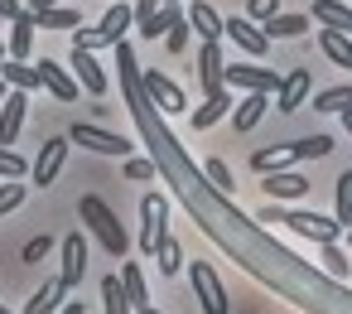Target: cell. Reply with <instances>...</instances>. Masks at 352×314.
Here are the masks:
<instances>
[{
	"mask_svg": "<svg viewBox=\"0 0 352 314\" xmlns=\"http://www.w3.org/2000/svg\"><path fill=\"white\" fill-rule=\"evenodd\" d=\"M256 222H280V227H289L294 237H304V242H338L347 227L338 222V218H323V213H304V208H280V203H270Z\"/></svg>",
	"mask_w": 352,
	"mask_h": 314,
	"instance_id": "1",
	"label": "cell"
},
{
	"mask_svg": "<svg viewBox=\"0 0 352 314\" xmlns=\"http://www.w3.org/2000/svg\"><path fill=\"white\" fill-rule=\"evenodd\" d=\"M78 218L87 222V232L111 251V256H126L131 251V237H126V227H121V218L97 198V193H82V203H78Z\"/></svg>",
	"mask_w": 352,
	"mask_h": 314,
	"instance_id": "2",
	"label": "cell"
},
{
	"mask_svg": "<svg viewBox=\"0 0 352 314\" xmlns=\"http://www.w3.org/2000/svg\"><path fill=\"white\" fill-rule=\"evenodd\" d=\"M126 30H135V6L131 0H111V10L102 15V25L97 30H73V49H102V44H121L126 39Z\"/></svg>",
	"mask_w": 352,
	"mask_h": 314,
	"instance_id": "3",
	"label": "cell"
},
{
	"mask_svg": "<svg viewBox=\"0 0 352 314\" xmlns=\"http://www.w3.org/2000/svg\"><path fill=\"white\" fill-rule=\"evenodd\" d=\"M140 92H145V102H150L160 116H184V112H188V97H184V87H179L174 78L155 73V68H145V73H140Z\"/></svg>",
	"mask_w": 352,
	"mask_h": 314,
	"instance_id": "4",
	"label": "cell"
},
{
	"mask_svg": "<svg viewBox=\"0 0 352 314\" xmlns=\"http://www.w3.org/2000/svg\"><path fill=\"white\" fill-rule=\"evenodd\" d=\"M164 237H169V198L164 193H145L140 198V251L155 256Z\"/></svg>",
	"mask_w": 352,
	"mask_h": 314,
	"instance_id": "5",
	"label": "cell"
},
{
	"mask_svg": "<svg viewBox=\"0 0 352 314\" xmlns=\"http://www.w3.org/2000/svg\"><path fill=\"white\" fill-rule=\"evenodd\" d=\"M188 280H193V295H198L203 314H232L227 290H222V280H217V271L208 261H188Z\"/></svg>",
	"mask_w": 352,
	"mask_h": 314,
	"instance_id": "6",
	"label": "cell"
},
{
	"mask_svg": "<svg viewBox=\"0 0 352 314\" xmlns=\"http://www.w3.org/2000/svg\"><path fill=\"white\" fill-rule=\"evenodd\" d=\"M68 140H73V145H82V150H97V155H121V160L135 150L126 136H116V131H102V126H87V121H78V126L68 131Z\"/></svg>",
	"mask_w": 352,
	"mask_h": 314,
	"instance_id": "7",
	"label": "cell"
},
{
	"mask_svg": "<svg viewBox=\"0 0 352 314\" xmlns=\"http://www.w3.org/2000/svg\"><path fill=\"white\" fill-rule=\"evenodd\" d=\"M222 83H227L232 92H275V87H280V73H275V68L232 63V68H222Z\"/></svg>",
	"mask_w": 352,
	"mask_h": 314,
	"instance_id": "8",
	"label": "cell"
},
{
	"mask_svg": "<svg viewBox=\"0 0 352 314\" xmlns=\"http://www.w3.org/2000/svg\"><path fill=\"white\" fill-rule=\"evenodd\" d=\"M261 189H265L270 203H294V198L309 193V179H304L299 169H265V174H261Z\"/></svg>",
	"mask_w": 352,
	"mask_h": 314,
	"instance_id": "9",
	"label": "cell"
},
{
	"mask_svg": "<svg viewBox=\"0 0 352 314\" xmlns=\"http://www.w3.org/2000/svg\"><path fill=\"white\" fill-rule=\"evenodd\" d=\"M68 136H54V140H44V150L34 155V165H30V174H34V184L39 189H49L54 179H58V169H63V160H68Z\"/></svg>",
	"mask_w": 352,
	"mask_h": 314,
	"instance_id": "10",
	"label": "cell"
},
{
	"mask_svg": "<svg viewBox=\"0 0 352 314\" xmlns=\"http://www.w3.org/2000/svg\"><path fill=\"white\" fill-rule=\"evenodd\" d=\"M222 30H227V39H232V44L241 49V54H251V59H261V54L270 49L265 30H261V25H256L251 15H246V20H241V15H232V20H222Z\"/></svg>",
	"mask_w": 352,
	"mask_h": 314,
	"instance_id": "11",
	"label": "cell"
},
{
	"mask_svg": "<svg viewBox=\"0 0 352 314\" xmlns=\"http://www.w3.org/2000/svg\"><path fill=\"white\" fill-rule=\"evenodd\" d=\"M222 44L217 39H203V49H198V92L203 97H212V92H222L227 83H222Z\"/></svg>",
	"mask_w": 352,
	"mask_h": 314,
	"instance_id": "12",
	"label": "cell"
},
{
	"mask_svg": "<svg viewBox=\"0 0 352 314\" xmlns=\"http://www.w3.org/2000/svg\"><path fill=\"white\" fill-rule=\"evenodd\" d=\"M25 112H30V92L25 87H10L6 102H0V145H15V136L25 126Z\"/></svg>",
	"mask_w": 352,
	"mask_h": 314,
	"instance_id": "13",
	"label": "cell"
},
{
	"mask_svg": "<svg viewBox=\"0 0 352 314\" xmlns=\"http://www.w3.org/2000/svg\"><path fill=\"white\" fill-rule=\"evenodd\" d=\"M275 107H280V112H299V107H309V68H289V73L280 78V87H275Z\"/></svg>",
	"mask_w": 352,
	"mask_h": 314,
	"instance_id": "14",
	"label": "cell"
},
{
	"mask_svg": "<svg viewBox=\"0 0 352 314\" xmlns=\"http://www.w3.org/2000/svg\"><path fill=\"white\" fill-rule=\"evenodd\" d=\"M73 78L82 83L87 97H107V73H102V63L92 59V49H73Z\"/></svg>",
	"mask_w": 352,
	"mask_h": 314,
	"instance_id": "15",
	"label": "cell"
},
{
	"mask_svg": "<svg viewBox=\"0 0 352 314\" xmlns=\"http://www.w3.org/2000/svg\"><path fill=\"white\" fill-rule=\"evenodd\" d=\"M39 78H44V87H49L58 102H78V92H82V83H78V78H68V68H63V63H54V59H44V63H39Z\"/></svg>",
	"mask_w": 352,
	"mask_h": 314,
	"instance_id": "16",
	"label": "cell"
},
{
	"mask_svg": "<svg viewBox=\"0 0 352 314\" xmlns=\"http://www.w3.org/2000/svg\"><path fill=\"white\" fill-rule=\"evenodd\" d=\"M82 271H87V242H82V232H68L63 237V280H68V290L73 285H82Z\"/></svg>",
	"mask_w": 352,
	"mask_h": 314,
	"instance_id": "17",
	"label": "cell"
},
{
	"mask_svg": "<svg viewBox=\"0 0 352 314\" xmlns=\"http://www.w3.org/2000/svg\"><path fill=\"white\" fill-rule=\"evenodd\" d=\"M265 107H270V92H241V102L232 107V131H236V136L251 131V126L265 116Z\"/></svg>",
	"mask_w": 352,
	"mask_h": 314,
	"instance_id": "18",
	"label": "cell"
},
{
	"mask_svg": "<svg viewBox=\"0 0 352 314\" xmlns=\"http://www.w3.org/2000/svg\"><path fill=\"white\" fill-rule=\"evenodd\" d=\"M232 107H236V102H232V87H222V92L203 97V107H198V112H193L188 121H193V131H208V126H217V121H222V116H227Z\"/></svg>",
	"mask_w": 352,
	"mask_h": 314,
	"instance_id": "19",
	"label": "cell"
},
{
	"mask_svg": "<svg viewBox=\"0 0 352 314\" xmlns=\"http://www.w3.org/2000/svg\"><path fill=\"white\" fill-rule=\"evenodd\" d=\"M63 295H68V280L54 275V280H44V285L34 290V300L25 304V314H58V309H63Z\"/></svg>",
	"mask_w": 352,
	"mask_h": 314,
	"instance_id": "20",
	"label": "cell"
},
{
	"mask_svg": "<svg viewBox=\"0 0 352 314\" xmlns=\"http://www.w3.org/2000/svg\"><path fill=\"white\" fill-rule=\"evenodd\" d=\"M34 30H39L34 10H20V15L10 20V59H30V49H34Z\"/></svg>",
	"mask_w": 352,
	"mask_h": 314,
	"instance_id": "21",
	"label": "cell"
},
{
	"mask_svg": "<svg viewBox=\"0 0 352 314\" xmlns=\"http://www.w3.org/2000/svg\"><path fill=\"white\" fill-rule=\"evenodd\" d=\"M169 30L164 10H160V0H135V34L140 39H160Z\"/></svg>",
	"mask_w": 352,
	"mask_h": 314,
	"instance_id": "22",
	"label": "cell"
},
{
	"mask_svg": "<svg viewBox=\"0 0 352 314\" xmlns=\"http://www.w3.org/2000/svg\"><path fill=\"white\" fill-rule=\"evenodd\" d=\"M188 25L198 30V39H222L227 30H222V15L208 6V0H193V6H188Z\"/></svg>",
	"mask_w": 352,
	"mask_h": 314,
	"instance_id": "23",
	"label": "cell"
},
{
	"mask_svg": "<svg viewBox=\"0 0 352 314\" xmlns=\"http://www.w3.org/2000/svg\"><path fill=\"white\" fill-rule=\"evenodd\" d=\"M0 78H6L10 87H25V92H39V87H44V78H39V63L30 68L25 59H6V63H0Z\"/></svg>",
	"mask_w": 352,
	"mask_h": 314,
	"instance_id": "24",
	"label": "cell"
},
{
	"mask_svg": "<svg viewBox=\"0 0 352 314\" xmlns=\"http://www.w3.org/2000/svg\"><path fill=\"white\" fill-rule=\"evenodd\" d=\"M318 49L338 63V68H352V34H342V30H318Z\"/></svg>",
	"mask_w": 352,
	"mask_h": 314,
	"instance_id": "25",
	"label": "cell"
},
{
	"mask_svg": "<svg viewBox=\"0 0 352 314\" xmlns=\"http://www.w3.org/2000/svg\"><path fill=\"white\" fill-rule=\"evenodd\" d=\"M314 20L328 25V30L352 34V6H342V0H314Z\"/></svg>",
	"mask_w": 352,
	"mask_h": 314,
	"instance_id": "26",
	"label": "cell"
},
{
	"mask_svg": "<svg viewBox=\"0 0 352 314\" xmlns=\"http://www.w3.org/2000/svg\"><path fill=\"white\" fill-rule=\"evenodd\" d=\"M261 30H265V39H299V34H309V15H280L275 10Z\"/></svg>",
	"mask_w": 352,
	"mask_h": 314,
	"instance_id": "27",
	"label": "cell"
},
{
	"mask_svg": "<svg viewBox=\"0 0 352 314\" xmlns=\"http://www.w3.org/2000/svg\"><path fill=\"white\" fill-rule=\"evenodd\" d=\"M294 160H299L294 145H265V150L251 155V169H256V174H265V169H289Z\"/></svg>",
	"mask_w": 352,
	"mask_h": 314,
	"instance_id": "28",
	"label": "cell"
},
{
	"mask_svg": "<svg viewBox=\"0 0 352 314\" xmlns=\"http://www.w3.org/2000/svg\"><path fill=\"white\" fill-rule=\"evenodd\" d=\"M318 266H323V275H333V280H347V275H352V256H347L338 242H318Z\"/></svg>",
	"mask_w": 352,
	"mask_h": 314,
	"instance_id": "29",
	"label": "cell"
},
{
	"mask_svg": "<svg viewBox=\"0 0 352 314\" xmlns=\"http://www.w3.org/2000/svg\"><path fill=\"white\" fill-rule=\"evenodd\" d=\"M102 309H107V314H135V304H131L121 275H107V280H102Z\"/></svg>",
	"mask_w": 352,
	"mask_h": 314,
	"instance_id": "30",
	"label": "cell"
},
{
	"mask_svg": "<svg viewBox=\"0 0 352 314\" xmlns=\"http://www.w3.org/2000/svg\"><path fill=\"white\" fill-rule=\"evenodd\" d=\"M121 285H126V295H131V304H135V309H145V304H150V290H145V275H140V266H135V261H126V266H121Z\"/></svg>",
	"mask_w": 352,
	"mask_h": 314,
	"instance_id": "31",
	"label": "cell"
},
{
	"mask_svg": "<svg viewBox=\"0 0 352 314\" xmlns=\"http://www.w3.org/2000/svg\"><path fill=\"white\" fill-rule=\"evenodd\" d=\"M34 20H39V30H78V25H82V20H78V10H63V6L34 10Z\"/></svg>",
	"mask_w": 352,
	"mask_h": 314,
	"instance_id": "32",
	"label": "cell"
},
{
	"mask_svg": "<svg viewBox=\"0 0 352 314\" xmlns=\"http://www.w3.org/2000/svg\"><path fill=\"white\" fill-rule=\"evenodd\" d=\"M155 256H160V275H179V271H184V251H179V242H174V237H164Z\"/></svg>",
	"mask_w": 352,
	"mask_h": 314,
	"instance_id": "33",
	"label": "cell"
},
{
	"mask_svg": "<svg viewBox=\"0 0 352 314\" xmlns=\"http://www.w3.org/2000/svg\"><path fill=\"white\" fill-rule=\"evenodd\" d=\"M347 102H352V87H328L314 97V112H342Z\"/></svg>",
	"mask_w": 352,
	"mask_h": 314,
	"instance_id": "34",
	"label": "cell"
},
{
	"mask_svg": "<svg viewBox=\"0 0 352 314\" xmlns=\"http://www.w3.org/2000/svg\"><path fill=\"white\" fill-rule=\"evenodd\" d=\"M203 174H208V184L217 189V193H232L236 184H232V169H227V160H208L203 165Z\"/></svg>",
	"mask_w": 352,
	"mask_h": 314,
	"instance_id": "35",
	"label": "cell"
},
{
	"mask_svg": "<svg viewBox=\"0 0 352 314\" xmlns=\"http://www.w3.org/2000/svg\"><path fill=\"white\" fill-rule=\"evenodd\" d=\"M342 227H352V169L338 179V213H333Z\"/></svg>",
	"mask_w": 352,
	"mask_h": 314,
	"instance_id": "36",
	"label": "cell"
},
{
	"mask_svg": "<svg viewBox=\"0 0 352 314\" xmlns=\"http://www.w3.org/2000/svg\"><path fill=\"white\" fill-rule=\"evenodd\" d=\"M20 203H25V184H20V179H6V184H0V218L15 213Z\"/></svg>",
	"mask_w": 352,
	"mask_h": 314,
	"instance_id": "37",
	"label": "cell"
},
{
	"mask_svg": "<svg viewBox=\"0 0 352 314\" xmlns=\"http://www.w3.org/2000/svg\"><path fill=\"white\" fill-rule=\"evenodd\" d=\"M294 150H299V160H323L333 150V140L328 136H309V140H294Z\"/></svg>",
	"mask_w": 352,
	"mask_h": 314,
	"instance_id": "38",
	"label": "cell"
},
{
	"mask_svg": "<svg viewBox=\"0 0 352 314\" xmlns=\"http://www.w3.org/2000/svg\"><path fill=\"white\" fill-rule=\"evenodd\" d=\"M25 174H30V165L6 145V150H0V179H25Z\"/></svg>",
	"mask_w": 352,
	"mask_h": 314,
	"instance_id": "39",
	"label": "cell"
},
{
	"mask_svg": "<svg viewBox=\"0 0 352 314\" xmlns=\"http://www.w3.org/2000/svg\"><path fill=\"white\" fill-rule=\"evenodd\" d=\"M155 169H160L155 160H131V155H126V179H135V184H145V179H155Z\"/></svg>",
	"mask_w": 352,
	"mask_h": 314,
	"instance_id": "40",
	"label": "cell"
},
{
	"mask_svg": "<svg viewBox=\"0 0 352 314\" xmlns=\"http://www.w3.org/2000/svg\"><path fill=\"white\" fill-rule=\"evenodd\" d=\"M275 10H280V0H246V15H251V20H261V25H265Z\"/></svg>",
	"mask_w": 352,
	"mask_h": 314,
	"instance_id": "41",
	"label": "cell"
},
{
	"mask_svg": "<svg viewBox=\"0 0 352 314\" xmlns=\"http://www.w3.org/2000/svg\"><path fill=\"white\" fill-rule=\"evenodd\" d=\"M49 247H54V242H49V232H44V237H34V242L25 247V261H39V256H49Z\"/></svg>",
	"mask_w": 352,
	"mask_h": 314,
	"instance_id": "42",
	"label": "cell"
},
{
	"mask_svg": "<svg viewBox=\"0 0 352 314\" xmlns=\"http://www.w3.org/2000/svg\"><path fill=\"white\" fill-rule=\"evenodd\" d=\"M25 6H20V0H0V20H15Z\"/></svg>",
	"mask_w": 352,
	"mask_h": 314,
	"instance_id": "43",
	"label": "cell"
},
{
	"mask_svg": "<svg viewBox=\"0 0 352 314\" xmlns=\"http://www.w3.org/2000/svg\"><path fill=\"white\" fill-rule=\"evenodd\" d=\"M58 314H87V304H82V300H68V304H63Z\"/></svg>",
	"mask_w": 352,
	"mask_h": 314,
	"instance_id": "44",
	"label": "cell"
},
{
	"mask_svg": "<svg viewBox=\"0 0 352 314\" xmlns=\"http://www.w3.org/2000/svg\"><path fill=\"white\" fill-rule=\"evenodd\" d=\"M342 126H347V136H352V102L342 107Z\"/></svg>",
	"mask_w": 352,
	"mask_h": 314,
	"instance_id": "45",
	"label": "cell"
},
{
	"mask_svg": "<svg viewBox=\"0 0 352 314\" xmlns=\"http://www.w3.org/2000/svg\"><path fill=\"white\" fill-rule=\"evenodd\" d=\"M49 6H58V0H30V10H49Z\"/></svg>",
	"mask_w": 352,
	"mask_h": 314,
	"instance_id": "46",
	"label": "cell"
},
{
	"mask_svg": "<svg viewBox=\"0 0 352 314\" xmlns=\"http://www.w3.org/2000/svg\"><path fill=\"white\" fill-rule=\"evenodd\" d=\"M6 92H10V83H6V78H0V102H6Z\"/></svg>",
	"mask_w": 352,
	"mask_h": 314,
	"instance_id": "47",
	"label": "cell"
},
{
	"mask_svg": "<svg viewBox=\"0 0 352 314\" xmlns=\"http://www.w3.org/2000/svg\"><path fill=\"white\" fill-rule=\"evenodd\" d=\"M6 59H10V44H0V63H6Z\"/></svg>",
	"mask_w": 352,
	"mask_h": 314,
	"instance_id": "48",
	"label": "cell"
},
{
	"mask_svg": "<svg viewBox=\"0 0 352 314\" xmlns=\"http://www.w3.org/2000/svg\"><path fill=\"white\" fill-rule=\"evenodd\" d=\"M135 314H160V309H155V304H145V309H135Z\"/></svg>",
	"mask_w": 352,
	"mask_h": 314,
	"instance_id": "49",
	"label": "cell"
},
{
	"mask_svg": "<svg viewBox=\"0 0 352 314\" xmlns=\"http://www.w3.org/2000/svg\"><path fill=\"white\" fill-rule=\"evenodd\" d=\"M164 6H179V0H164Z\"/></svg>",
	"mask_w": 352,
	"mask_h": 314,
	"instance_id": "50",
	"label": "cell"
},
{
	"mask_svg": "<svg viewBox=\"0 0 352 314\" xmlns=\"http://www.w3.org/2000/svg\"><path fill=\"white\" fill-rule=\"evenodd\" d=\"M0 314H10V309H6V304H0Z\"/></svg>",
	"mask_w": 352,
	"mask_h": 314,
	"instance_id": "51",
	"label": "cell"
},
{
	"mask_svg": "<svg viewBox=\"0 0 352 314\" xmlns=\"http://www.w3.org/2000/svg\"><path fill=\"white\" fill-rule=\"evenodd\" d=\"M347 237H352V227H347Z\"/></svg>",
	"mask_w": 352,
	"mask_h": 314,
	"instance_id": "52",
	"label": "cell"
}]
</instances>
